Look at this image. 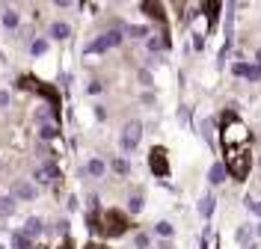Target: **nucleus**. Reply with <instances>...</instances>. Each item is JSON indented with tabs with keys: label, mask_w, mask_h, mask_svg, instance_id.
<instances>
[{
	"label": "nucleus",
	"mask_w": 261,
	"mask_h": 249,
	"mask_svg": "<svg viewBox=\"0 0 261 249\" xmlns=\"http://www.w3.org/2000/svg\"><path fill=\"white\" fill-rule=\"evenodd\" d=\"M172 9H175V15L181 18L184 12H187V0H172Z\"/></svg>",
	"instance_id": "27"
},
{
	"label": "nucleus",
	"mask_w": 261,
	"mask_h": 249,
	"mask_svg": "<svg viewBox=\"0 0 261 249\" xmlns=\"http://www.w3.org/2000/svg\"><path fill=\"white\" fill-rule=\"evenodd\" d=\"M12 196L30 202V199H36V184H30V181H15V184H12Z\"/></svg>",
	"instance_id": "10"
},
{
	"label": "nucleus",
	"mask_w": 261,
	"mask_h": 249,
	"mask_svg": "<svg viewBox=\"0 0 261 249\" xmlns=\"http://www.w3.org/2000/svg\"><path fill=\"white\" fill-rule=\"evenodd\" d=\"M45 51H48V42H45V39H36V42L30 45V54H33V57H42Z\"/></svg>",
	"instance_id": "20"
},
{
	"label": "nucleus",
	"mask_w": 261,
	"mask_h": 249,
	"mask_svg": "<svg viewBox=\"0 0 261 249\" xmlns=\"http://www.w3.org/2000/svg\"><path fill=\"white\" fill-rule=\"evenodd\" d=\"M140 139H142V122H137V119L125 122V128H122V136H119V149L128 154V152H134V149L140 146Z\"/></svg>",
	"instance_id": "5"
},
{
	"label": "nucleus",
	"mask_w": 261,
	"mask_h": 249,
	"mask_svg": "<svg viewBox=\"0 0 261 249\" xmlns=\"http://www.w3.org/2000/svg\"><path fill=\"white\" fill-rule=\"evenodd\" d=\"M220 139H222V146H249L252 134L235 116V110H229V113H222V119H220Z\"/></svg>",
	"instance_id": "2"
},
{
	"label": "nucleus",
	"mask_w": 261,
	"mask_h": 249,
	"mask_svg": "<svg viewBox=\"0 0 261 249\" xmlns=\"http://www.w3.org/2000/svg\"><path fill=\"white\" fill-rule=\"evenodd\" d=\"M155 234H161L163 240H169V237L175 234V229H172V223H166V220H161V223H155Z\"/></svg>",
	"instance_id": "18"
},
{
	"label": "nucleus",
	"mask_w": 261,
	"mask_h": 249,
	"mask_svg": "<svg viewBox=\"0 0 261 249\" xmlns=\"http://www.w3.org/2000/svg\"><path fill=\"white\" fill-rule=\"evenodd\" d=\"M39 136H42V139H54V136H60V128H57L54 122H45V125L39 128Z\"/></svg>",
	"instance_id": "19"
},
{
	"label": "nucleus",
	"mask_w": 261,
	"mask_h": 249,
	"mask_svg": "<svg viewBox=\"0 0 261 249\" xmlns=\"http://www.w3.org/2000/svg\"><path fill=\"white\" fill-rule=\"evenodd\" d=\"M0 249H6V246H3V243H0Z\"/></svg>",
	"instance_id": "40"
},
{
	"label": "nucleus",
	"mask_w": 261,
	"mask_h": 249,
	"mask_svg": "<svg viewBox=\"0 0 261 249\" xmlns=\"http://www.w3.org/2000/svg\"><path fill=\"white\" fill-rule=\"evenodd\" d=\"M101 89H104V86H101V83H98V80H92V83H89V92H92V95H98V92H101Z\"/></svg>",
	"instance_id": "33"
},
{
	"label": "nucleus",
	"mask_w": 261,
	"mask_h": 249,
	"mask_svg": "<svg viewBox=\"0 0 261 249\" xmlns=\"http://www.w3.org/2000/svg\"><path fill=\"white\" fill-rule=\"evenodd\" d=\"M140 83H142V86H152V75H148V71H145V68L140 71Z\"/></svg>",
	"instance_id": "31"
},
{
	"label": "nucleus",
	"mask_w": 261,
	"mask_h": 249,
	"mask_svg": "<svg viewBox=\"0 0 261 249\" xmlns=\"http://www.w3.org/2000/svg\"><path fill=\"white\" fill-rule=\"evenodd\" d=\"M148 169L155 172V178H169V152L163 146H152V152H148Z\"/></svg>",
	"instance_id": "6"
},
{
	"label": "nucleus",
	"mask_w": 261,
	"mask_h": 249,
	"mask_svg": "<svg viewBox=\"0 0 261 249\" xmlns=\"http://www.w3.org/2000/svg\"><path fill=\"white\" fill-rule=\"evenodd\" d=\"M163 45H166V42H163V39H155V36L148 39V51H161Z\"/></svg>",
	"instance_id": "28"
},
{
	"label": "nucleus",
	"mask_w": 261,
	"mask_h": 249,
	"mask_svg": "<svg viewBox=\"0 0 261 249\" xmlns=\"http://www.w3.org/2000/svg\"><path fill=\"white\" fill-rule=\"evenodd\" d=\"M9 104V92H0V107H6Z\"/></svg>",
	"instance_id": "34"
},
{
	"label": "nucleus",
	"mask_w": 261,
	"mask_h": 249,
	"mask_svg": "<svg viewBox=\"0 0 261 249\" xmlns=\"http://www.w3.org/2000/svg\"><path fill=\"white\" fill-rule=\"evenodd\" d=\"M255 59H258V65H261V48H258V54H255Z\"/></svg>",
	"instance_id": "37"
},
{
	"label": "nucleus",
	"mask_w": 261,
	"mask_h": 249,
	"mask_svg": "<svg viewBox=\"0 0 261 249\" xmlns=\"http://www.w3.org/2000/svg\"><path fill=\"white\" fill-rule=\"evenodd\" d=\"M51 36H54L57 42H62V39H68V36H71V27L65 21H54L51 24Z\"/></svg>",
	"instance_id": "13"
},
{
	"label": "nucleus",
	"mask_w": 261,
	"mask_h": 249,
	"mask_svg": "<svg viewBox=\"0 0 261 249\" xmlns=\"http://www.w3.org/2000/svg\"><path fill=\"white\" fill-rule=\"evenodd\" d=\"M134 246H137V249H148V246H152V237H148L145 231H140V234L134 237Z\"/></svg>",
	"instance_id": "22"
},
{
	"label": "nucleus",
	"mask_w": 261,
	"mask_h": 249,
	"mask_svg": "<svg viewBox=\"0 0 261 249\" xmlns=\"http://www.w3.org/2000/svg\"><path fill=\"white\" fill-rule=\"evenodd\" d=\"M226 175H229L226 163H214L211 172H208V181H211V184H222V181H226Z\"/></svg>",
	"instance_id": "11"
},
{
	"label": "nucleus",
	"mask_w": 261,
	"mask_h": 249,
	"mask_svg": "<svg viewBox=\"0 0 261 249\" xmlns=\"http://www.w3.org/2000/svg\"><path fill=\"white\" fill-rule=\"evenodd\" d=\"M54 3H57V6H62V9H65V6H71V0H54Z\"/></svg>",
	"instance_id": "35"
},
{
	"label": "nucleus",
	"mask_w": 261,
	"mask_h": 249,
	"mask_svg": "<svg viewBox=\"0 0 261 249\" xmlns=\"http://www.w3.org/2000/svg\"><path fill=\"white\" fill-rule=\"evenodd\" d=\"M246 249H261V246H258V243H252V246H246Z\"/></svg>",
	"instance_id": "38"
},
{
	"label": "nucleus",
	"mask_w": 261,
	"mask_h": 249,
	"mask_svg": "<svg viewBox=\"0 0 261 249\" xmlns=\"http://www.w3.org/2000/svg\"><path fill=\"white\" fill-rule=\"evenodd\" d=\"M57 178H60V166L57 160H45L33 169V181L36 184H57Z\"/></svg>",
	"instance_id": "8"
},
{
	"label": "nucleus",
	"mask_w": 261,
	"mask_h": 249,
	"mask_svg": "<svg viewBox=\"0 0 261 249\" xmlns=\"http://www.w3.org/2000/svg\"><path fill=\"white\" fill-rule=\"evenodd\" d=\"M18 86L21 89H30V92H36V95H42L48 104H51V110H54V116L60 119V92L51 86V83H45V80H39V77H18Z\"/></svg>",
	"instance_id": "4"
},
{
	"label": "nucleus",
	"mask_w": 261,
	"mask_h": 249,
	"mask_svg": "<svg viewBox=\"0 0 261 249\" xmlns=\"http://www.w3.org/2000/svg\"><path fill=\"white\" fill-rule=\"evenodd\" d=\"M15 213V196H0V217H12Z\"/></svg>",
	"instance_id": "15"
},
{
	"label": "nucleus",
	"mask_w": 261,
	"mask_h": 249,
	"mask_svg": "<svg viewBox=\"0 0 261 249\" xmlns=\"http://www.w3.org/2000/svg\"><path fill=\"white\" fill-rule=\"evenodd\" d=\"M110 166H113L119 175H128V172H131V163H128V160H122V157H116V160L110 163Z\"/></svg>",
	"instance_id": "23"
},
{
	"label": "nucleus",
	"mask_w": 261,
	"mask_h": 249,
	"mask_svg": "<svg viewBox=\"0 0 261 249\" xmlns=\"http://www.w3.org/2000/svg\"><path fill=\"white\" fill-rule=\"evenodd\" d=\"M42 229H45V226H42V220H39V217H33V220H27L24 234H27V237H39V234H42Z\"/></svg>",
	"instance_id": "17"
},
{
	"label": "nucleus",
	"mask_w": 261,
	"mask_h": 249,
	"mask_svg": "<svg viewBox=\"0 0 261 249\" xmlns=\"http://www.w3.org/2000/svg\"><path fill=\"white\" fill-rule=\"evenodd\" d=\"M255 231H258V234H261V223H258V226H255Z\"/></svg>",
	"instance_id": "39"
},
{
	"label": "nucleus",
	"mask_w": 261,
	"mask_h": 249,
	"mask_svg": "<svg viewBox=\"0 0 261 249\" xmlns=\"http://www.w3.org/2000/svg\"><path fill=\"white\" fill-rule=\"evenodd\" d=\"M83 172H86V175H95V178H101V175L107 172V163H104L101 157H92V160L83 166Z\"/></svg>",
	"instance_id": "12"
},
{
	"label": "nucleus",
	"mask_w": 261,
	"mask_h": 249,
	"mask_svg": "<svg viewBox=\"0 0 261 249\" xmlns=\"http://www.w3.org/2000/svg\"><path fill=\"white\" fill-rule=\"evenodd\" d=\"M246 80H261V65H246Z\"/></svg>",
	"instance_id": "25"
},
{
	"label": "nucleus",
	"mask_w": 261,
	"mask_h": 249,
	"mask_svg": "<svg viewBox=\"0 0 261 249\" xmlns=\"http://www.w3.org/2000/svg\"><path fill=\"white\" fill-rule=\"evenodd\" d=\"M54 249H74V243H71V237H62V243H57Z\"/></svg>",
	"instance_id": "32"
},
{
	"label": "nucleus",
	"mask_w": 261,
	"mask_h": 249,
	"mask_svg": "<svg viewBox=\"0 0 261 249\" xmlns=\"http://www.w3.org/2000/svg\"><path fill=\"white\" fill-rule=\"evenodd\" d=\"M128 211H131V213H140V211H142V196H140V193H134V196L128 199Z\"/></svg>",
	"instance_id": "21"
},
{
	"label": "nucleus",
	"mask_w": 261,
	"mask_h": 249,
	"mask_svg": "<svg viewBox=\"0 0 261 249\" xmlns=\"http://www.w3.org/2000/svg\"><path fill=\"white\" fill-rule=\"evenodd\" d=\"M246 208H249L252 213H258V217H261V199H258V202H252V199H246Z\"/></svg>",
	"instance_id": "29"
},
{
	"label": "nucleus",
	"mask_w": 261,
	"mask_h": 249,
	"mask_svg": "<svg viewBox=\"0 0 261 249\" xmlns=\"http://www.w3.org/2000/svg\"><path fill=\"white\" fill-rule=\"evenodd\" d=\"M3 27L6 30H15L18 27V12H3Z\"/></svg>",
	"instance_id": "24"
},
{
	"label": "nucleus",
	"mask_w": 261,
	"mask_h": 249,
	"mask_svg": "<svg viewBox=\"0 0 261 249\" xmlns=\"http://www.w3.org/2000/svg\"><path fill=\"white\" fill-rule=\"evenodd\" d=\"M128 36L131 39H142V36H148V30L145 27H128Z\"/></svg>",
	"instance_id": "26"
},
{
	"label": "nucleus",
	"mask_w": 261,
	"mask_h": 249,
	"mask_svg": "<svg viewBox=\"0 0 261 249\" xmlns=\"http://www.w3.org/2000/svg\"><path fill=\"white\" fill-rule=\"evenodd\" d=\"M226 152V169L235 181H246L249 178V169H252V152L249 146H222Z\"/></svg>",
	"instance_id": "3"
},
{
	"label": "nucleus",
	"mask_w": 261,
	"mask_h": 249,
	"mask_svg": "<svg viewBox=\"0 0 261 249\" xmlns=\"http://www.w3.org/2000/svg\"><path fill=\"white\" fill-rule=\"evenodd\" d=\"M116 45H122V33H119V30H110V33L98 36L95 42H89V45L83 48V54H86V57H89V54H104L107 48H116Z\"/></svg>",
	"instance_id": "7"
},
{
	"label": "nucleus",
	"mask_w": 261,
	"mask_h": 249,
	"mask_svg": "<svg viewBox=\"0 0 261 249\" xmlns=\"http://www.w3.org/2000/svg\"><path fill=\"white\" fill-rule=\"evenodd\" d=\"M86 249H107V246H104V243H89Z\"/></svg>",
	"instance_id": "36"
},
{
	"label": "nucleus",
	"mask_w": 261,
	"mask_h": 249,
	"mask_svg": "<svg viewBox=\"0 0 261 249\" xmlns=\"http://www.w3.org/2000/svg\"><path fill=\"white\" fill-rule=\"evenodd\" d=\"M214 202H217L214 196H202V199H199V205H196V208H199V217H205V220L211 217V213H214Z\"/></svg>",
	"instance_id": "16"
},
{
	"label": "nucleus",
	"mask_w": 261,
	"mask_h": 249,
	"mask_svg": "<svg viewBox=\"0 0 261 249\" xmlns=\"http://www.w3.org/2000/svg\"><path fill=\"white\" fill-rule=\"evenodd\" d=\"M12 249H33V237H27L24 231H12Z\"/></svg>",
	"instance_id": "14"
},
{
	"label": "nucleus",
	"mask_w": 261,
	"mask_h": 249,
	"mask_svg": "<svg viewBox=\"0 0 261 249\" xmlns=\"http://www.w3.org/2000/svg\"><path fill=\"white\" fill-rule=\"evenodd\" d=\"M131 229V220L125 211H116V208H107L98 213V229L95 234H101L104 240H113V237H122L125 231Z\"/></svg>",
	"instance_id": "1"
},
{
	"label": "nucleus",
	"mask_w": 261,
	"mask_h": 249,
	"mask_svg": "<svg viewBox=\"0 0 261 249\" xmlns=\"http://www.w3.org/2000/svg\"><path fill=\"white\" fill-rule=\"evenodd\" d=\"M232 71H235L238 77H243V75H246V62H235V65H232Z\"/></svg>",
	"instance_id": "30"
},
{
	"label": "nucleus",
	"mask_w": 261,
	"mask_h": 249,
	"mask_svg": "<svg viewBox=\"0 0 261 249\" xmlns=\"http://www.w3.org/2000/svg\"><path fill=\"white\" fill-rule=\"evenodd\" d=\"M140 9H142L145 18H152L155 24H161V27L166 30V12H163V3H161V0H142Z\"/></svg>",
	"instance_id": "9"
}]
</instances>
